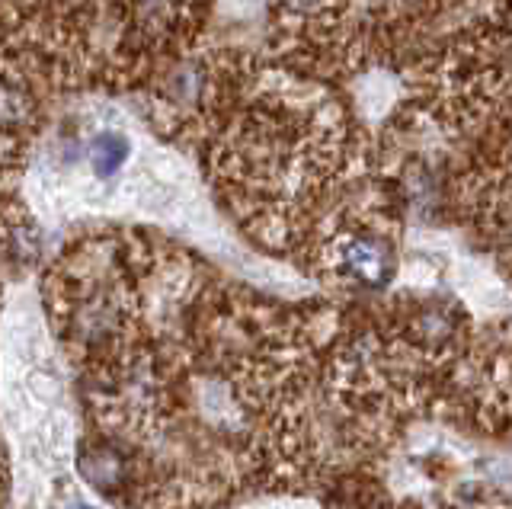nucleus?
I'll return each instance as SVG.
<instances>
[{"mask_svg":"<svg viewBox=\"0 0 512 509\" xmlns=\"http://www.w3.org/2000/svg\"><path fill=\"white\" fill-rule=\"evenodd\" d=\"M215 0H125L128 42L144 71V84L202 42Z\"/></svg>","mask_w":512,"mask_h":509,"instance_id":"f257e3e1","label":"nucleus"},{"mask_svg":"<svg viewBox=\"0 0 512 509\" xmlns=\"http://www.w3.org/2000/svg\"><path fill=\"white\" fill-rule=\"evenodd\" d=\"M333 263L346 279L362 285H388L394 279V253L375 231H349L333 247Z\"/></svg>","mask_w":512,"mask_h":509,"instance_id":"f03ea898","label":"nucleus"},{"mask_svg":"<svg viewBox=\"0 0 512 509\" xmlns=\"http://www.w3.org/2000/svg\"><path fill=\"white\" fill-rule=\"evenodd\" d=\"M80 474L100 493H116L128 481V461L116 445H90L80 452Z\"/></svg>","mask_w":512,"mask_h":509,"instance_id":"7ed1b4c3","label":"nucleus"},{"mask_svg":"<svg viewBox=\"0 0 512 509\" xmlns=\"http://www.w3.org/2000/svg\"><path fill=\"white\" fill-rule=\"evenodd\" d=\"M128 154H132V141H128L122 132L116 129H106L100 135L90 138V148H87V161L93 167V173L100 180H109L116 177L122 170V164L128 161Z\"/></svg>","mask_w":512,"mask_h":509,"instance_id":"20e7f679","label":"nucleus"},{"mask_svg":"<svg viewBox=\"0 0 512 509\" xmlns=\"http://www.w3.org/2000/svg\"><path fill=\"white\" fill-rule=\"evenodd\" d=\"M490 13H493L496 20H503L512 29V0H493V10Z\"/></svg>","mask_w":512,"mask_h":509,"instance_id":"39448f33","label":"nucleus"},{"mask_svg":"<svg viewBox=\"0 0 512 509\" xmlns=\"http://www.w3.org/2000/svg\"><path fill=\"white\" fill-rule=\"evenodd\" d=\"M68 509H90V506H84V503H74V506H68Z\"/></svg>","mask_w":512,"mask_h":509,"instance_id":"423d86ee","label":"nucleus"}]
</instances>
